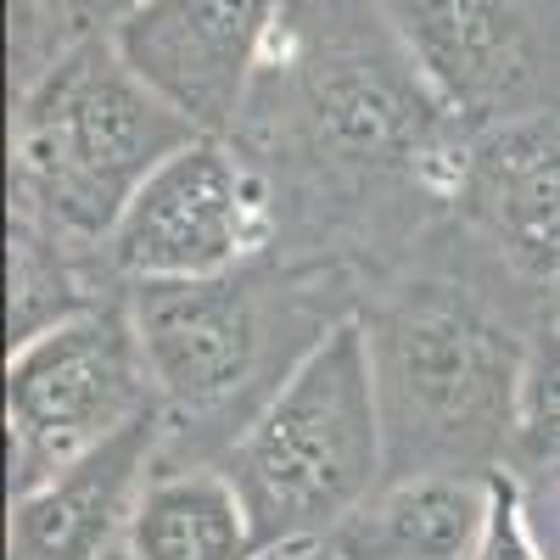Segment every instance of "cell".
I'll return each instance as SVG.
<instances>
[{
    "mask_svg": "<svg viewBox=\"0 0 560 560\" xmlns=\"http://www.w3.org/2000/svg\"><path fill=\"white\" fill-rule=\"evenodd\" d=\"M269 258V213L242 152L219 135L179 147L124 208L107 236V264L124 287L208 280Z\"/></svg>",
    "mask_w": 560,
    "mask_h": 560,
    "instance_id": "ba28073f",
    "label": "cell"
},
{
    "mask_svg": "<svg viewBox=\"0 0 560 560\" xmlns=\"http://www.w3.org/2000/svg\"><path fill=\"white\" fill-rule=\"evenodd\" d=\"M504 477L516 488L560 482V325L555 319H544L527 342L516 415H510Z\"/></svg>",
    "mask_w": 560,
    "mask_h": 560,
    "instance_id": "9a60e30c",
    "label": "cell"
},
{
    "mask_svg": "<svg viewBox=\"0 0 560 560\" xmlns=\"http://www.w3.org/2000/svg\"><path fill=\"white\" fill-rule=\"evenodd\" d=\"M158 409L129 292L7 353V499L34 493Z\"/></svg>",
    "mask_w": 560,
    "mask_h": 560,
    "instance_id": "8992f818",
    "label": "cell"
},
{
    "mask_svg": "<svg viewBox=\"0 0 560 560\" xmlns=\"http://www.w3.org/2000/svg\"><path fill=\"white\" fill-rule=\"evenodd\" d=\"M549 298L516 287L443 219L427 247L364 292L387 477H504L527 342Z\"/></svg>",
    "mask_w": 560,
    "mask_h": 560,
    "instance_id": "7a4b0ae2",
    "label": "cell"
},
{
    "mask_svg": "<svg viewBox=\"0 0 560 560\" xmlns=\"http://www.w3.org/2000/svg\"><path fill=\"white\" fill-rule=\"evenodd\" d=\"M448 224L516 287H560V107L465 135L448 179Z\"/></svg>",
    "mask_w": 560,
    "mask_h": 560,
    "instance_id": "9c48e42d",
    "label": "cell"
},
{
    "mask_svg": "<svg viewBox=\"0 0 560 560\" xmlns=\"http://www.w3.org/2000/svg\"><path fill=\"white\" fill-rule=\"evenodd\" d=\"M522 493V510H527V522L544 544L549 560H560V482H544V488H516Z\"/></svg>",
    "mask_w": 560,
    "mask_h": 560,
    "instance_id": "ac0fdd59",
    "label": "cell"
},
{
    "mask_svg": "<svg viewBox=\"0 0 560 560\" xmlns=\"http://www.w3.org/2000/svg\"><path fill=\"white\" fill-rule=\"evenodd\" d=\"M197 129L140 79L113 34H90L12 96V219L107 247L124 208Z\"/></svg>",
    "mask_w": 560,
    "mask_h": 560,
    "instance_id": "277c9868",
    "label": "cell"
},
{
    "mask_svg": "<svg viewBox=\"0 0 560 560\" xmlns=\"http://www.w3.org/2000/svg\"><path fill=\"white\" fill-rule=\"evenodd\" d=\"M163 459V415H140L135 427L79 454L68 471L12 499L7 560H107L129 544L152 471Z\"/></svg>",
    "mask_w": 560,
    "mask_h": 560,
    "instance_id": "8fae6325",
    "label": "cell"
},
{
    "mask_svg": "<svg viewBox=\"0 0 560 560\" xmlns=\"http://www.w3.org/2000/svg\"><path fill=\"white\" fill-rule=\"evenodd\" d=\"M230 147L258 179L269 258L370 292L448 219L465 129L376 0H287Z\"/></svg>",
    "mask_w": 560,
    "mask_h": 560,
    "instance_id": "6da1fadb",
    "label": "cell"
},
{
    "mask_svg": "<svg viewBox=\"0 0 560 560\" xmlns=\"http://www.w3.org/2000/svg\"><path fill=\"white\" fill-rule=\"evenodd\" d=\"M376 12L465 135L560 107V0H376Z\"/></svg>",
    "mask_w": 560,
    "mask_h": 560,
    "instance_id": "52a82bcc",
    "label": "cell"
},
{
    "mask_svg": "<svg viewBox=\"0 0 560 560\" xmlns=\"http://www.w3.org/2000/svg\"><path fill=\"white\" fill-rule=\"evenodd\" d=\"M287 0H147L113 28L118 57L197 135L230 140Z\"/></svg>",
    "mask_w": 560,
    "mask_h": 560,
    "instance_id": "30bf717a",
    "label": "cell"
},
{
    "mask_svg": "<svg viewBox=\"0 0 560 560\" xmlns=\"http://www.w3.org/2000/svg\"><path fill=\"white\" fill-rule=\"evenodd\" d=\"M107 560H135V555H129V544H124V549H113V555H107Z\"/></svg>",
    "mask_w": 560,
    "mask_h": 560,
    "instance_id": "44dd1931",
    "label": "cell"
},
{
    "mask_svg": "<svg viewBox=\"0 0 560 560\" xmlns=\"http://www.w3.org/2000/svg\"><path fill=\"white\" fill-rule=\"evenodd\" d=\"M135 560H258L264 538L224 465H158L129 522Z\"/></svg>",
    "mask_w": 560,
    "mask_h": 560,
    "instance_id": "4fadbf2b",
    "label": "cell"
},
{
    "mask_svg": "<svg viewBox=\"0 0 560 560\" xmlns=\"http://www.w3.org/2000/svg\"><path fill=\"white\" fill-rule=\"evenodd\" d=\"M364 280L348 269H298L253 258L208 280H147L129 287V314L152 364L163 459L219 465L292 370L359 319Z\"/></svg>",
    "mask_w": 560,
    "mask_h": 560,
    "instance_id": "3957f363",
    "label": "cell"
},
{
    "mask_svg": "<svg viewBox=\"0 0 560 560\" xmlns=\"http://www.w3.org/2000/svg\"><path fill=\"white\" fill-rule=\"evenodd\" d=\"M219 465L242 488L264 549L331 538L387 482V432L364 325H337Z\"/></svg>",
    "mask_w": 560,
    "mask_h": 560,
    "instance_id": "5b68a950",
    "label": "cell"
},
{
    "mask_svg": "<svg viewBox=\"0 0 560 560\" xmlns=\"http://www.w3.org/2000/svg\"><path fill=\"white\" fill-rule=\"evenodd\" d=\"M73 39H90V34H113L129 12H140L147 0H39Z\"/></svg>",
    "mask_w": 560,
    "mask_h": 560,
    "instance_id": "e0dca14e",
    "label": "cell"
},
{
    "mask_svg": "<svg viewBox=\"0 0 560 560\" xmlns=\"http://www.w3.org/2000/svg\"><path fill=\"white\" fill-rule=\"evenodd\" d=\"M499 477L415 471L387 477L325 538L342 560H477L493 522Z\"/></svg>",
    "mask_w": 560,
    "mask_h": 560,
    "instance_id": "7c38bea8",
    "label": "cell"
},
{
    "mask_svg": "<svg viewBox=\"0 0 560 560\" xmlns=\"http://www.w3.org/2000/svg\"><path fill=\"white\" fill-rule=\"evenodd\" d=\"M549 319L560 325V287H555V298H549Z\"/></svg>",
    "mask_w": 560,
    "mask_h": 560,
    "instance_id": "ffe728a7",
    "label": "cell"
},
{
    "mask_svg": "<svg viewBox=\"0 0 560 560\" xmlns=\"http://www.w3.org/2000/svg\"><path fill=\"white\" fill-rule=\"evenodd\" d=\"M258 560H342L325 538H308V544H280V549H264Z\"/></svg>",
    "mask_w": 560,
    "mask_h": 560,
    "instance_id": "d6986e66",
    "label": "cell"
},
{
    "mask_svg": "<svg viewBox=\"0 0 560 560\" xmlns=\"http://www.w3.org/2000/svg\"><path fill=\"white\" fill-rule=\"evenodd\" d=\"M477 560H549L527 510H522V493L510 477H499V499H493V522H488V538L477 549Z\"/></svg>",
    "mask_w": 560,
    "mask_h": 560,
    "instance_id": "2e32d148",
    "label": "cell"
},
{
    "mask_svg": "<svg viewBox=\"0 0 560 560\" xmlns=\"http://www.w3.org/2000/svg\"><path fill=\"white\" fill-rule=\"evenodd\" d=\"M107 247H79L7 213V353L124 298Z\"/></svg>",
    "mask_w": 560,
    "mask_h": 560,
    "instance_id": "5bb4252c",
    "label": "cell"
}]
</instances>
